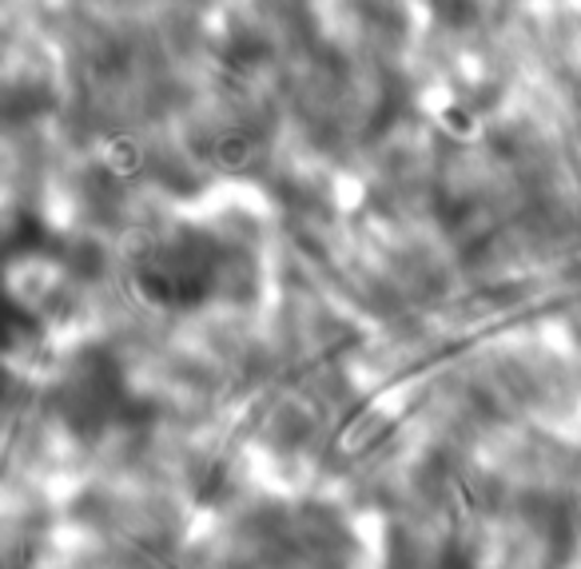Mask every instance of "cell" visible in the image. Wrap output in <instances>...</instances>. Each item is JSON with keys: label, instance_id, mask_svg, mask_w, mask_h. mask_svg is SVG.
<instances>
[{"label": "cell", "instance_id": "cell-1", "mask_svg": "<svg viewBox=\"0 0 581 569\" xmlns=\"http://www.w3.org/2000/svg\"><path fill=\"white\" fill-rule=\"evenodd\" d=\"M223 251L203 235H180L176 243H163L156 255L140 267V287L156 303H200L220 283Z\"/></svg>", "mask_w": 581, "mask_h": 569}, {"label": "cell", "instance_id": "cell-2", "mask_svg": "<svg viewBox=\"0 0 581 569\" xmlns=\"http://www.w3.org/2000/svg\"><path fill=\"white\" fill-rule=\"evenodd\" d=\"M439 12L446 17V24L462 29V24L471 21L474 12H478V4H474V0H439Z\"/></svg>", "mask_w": 581, "mask_h": 569}]
</instances>
